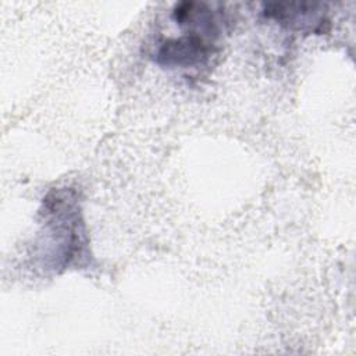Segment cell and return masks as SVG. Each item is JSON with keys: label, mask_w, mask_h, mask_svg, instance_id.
Listing matches in <instances>:
<instances>
[{"label": "cell", "mask_w": 356, "mask_h": 356, "mask_svg": "<svg viewBox=\"0 0 356 356\" xmlns=\"http://www.w3.org/2000/svg\"><path fill=\"white\" fill-rule=\"evenodd\" d=\"M217 39L186 31L178 38L163 39L154 51L157 64L168 68H197L206 65L218 51Z\"/></svg>", "instance_id": "2"}, {"label": "cell", "mask_w": 356, "mask_h": 356, "mask_svg": "<svg viewBox=\"0 0 356 356\" xmlns=\"http://www.w3.org/2000/svg\"><path fill=\"white\" fill-rule=\"evenodd\" d=\"M263 14L282 26L310 33L324 32L330 22L324 6L316 3H267Z\"/></svg>", "instance_id": "3"}, {"label": "cell", "mask_w": 356, "mask_h": 356, "mask_svg": "<svg viewBox=\"0 0 356 356\" xmlns=\"http://www.w3.org/2000/svg\"><path fill=\"white\" fill-rule=\"evenodd\" d=\"M40 214L51 246V268L61 271L89 261V239L78 192L53 189L42 202Z\"/></svg>", "instance_id": "1"}]
</instances>
